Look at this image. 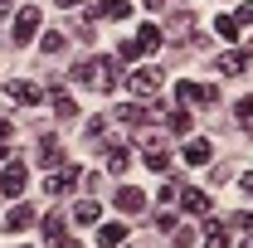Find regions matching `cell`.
I'll return each instance as SVG.
<instances>
[{
    "label": "cell",
    "mask_w": 253,
    "mask_h": 248,
    "mask_svg": "<svg viewBox=\"0 0 253 248\" xmlns=\"http://www.w3.org/2000/svg\"><path fill=\"white\" fill-rule=\"evenodd\" d=\"M141 117H146V112H141L136 102H126V107H117V122H126V126H136Z\"/></svg>",
    "instance_id": "obj_23"
},
{
    "label": "cell",
    "mask_w": 253,
    "mask_h": 248,
    "mask_svg": "<svg viewBox=\"0 0 253 248\" xmlns=\"http://www.w3.org/2000/svg\"><path fill=\"white\" fill-rule=\"evenodd\" d=\"M131 0H93V20H126Z\"/></svg>",
    "instance_id": "obj_7"
},
{
    "label": "cell",
    "mask_w": 253,
    "mask_h": 248,
    "mask_svg": "<svg viewBox=\"0 0 253 248\" xmlns=\"http://www.w3.org/2000/svg\"><path fill=\"white\" fill-rule=\"evenodd\" d=\"M73 219H78V224H97V219H102L97 200H78V205H73Z\"/></svg>",
    "instance_id": "obj_17"
},
{
    "label": "cell",
    "mask_w": 253,
    "mask_h": 248,
    "mask_svg": "<svg viewBox=\"0 0 253 248\" xmlns=\"http://www.w3.org/2000/svg\"><path fill=\"white\" fill-rule=\"evenodd\" d=\"M126 83H131V93H136V97H156V93H161V68L141 63V68H136Z\"/></svg>",
    "instance_id": "obj_4"
},
{
    "label": "cell",
    "mask_w": 253,
    "mask_h": 248,
    "mask_svg": "<svg viewBox=\"0 0 253 248\" xmlns=\"http://www.w3.org/2000/svg\"><path fill=\"white\" fill-rule=\"evenodd\" d=\"M205 248H229V239H224V224H219V219H210V234H205Z\"/></svg>",
    "instance_id": "obj_22"
},
{
    "label": "cell",
    "mask_w": 253,
    "mask_h": 248,
    "mask_svg": "<svg viewBox=\"0 0 253 248\" xmlns=\"http://www.w3.org/2000/svg\"><path fill=\"white\" fill-rule=\"evenodd\" d=\"M170 239H175V248H195V229H180V224H175Z\"/></svg>",
    "instance_id": "obj_26"
},
{
    "label": "cell",
    "mask_w": 253,
    "mask_h": 248,
    "mask_svg": "<svg viewBox=\"0 0 253 248\" xmlns=\"http://www.w3.org/2000/svg\"><path fill=\"white\" fill-rule=\"evenodd\" d=\"M78 180H83V170H78V165H59V170H54V175H49V195H63V190H73L78 185Z\"/></svg>",
    "instance_id": "obj_6"
},
{
    "label": "cell",
    "mask_w": 253,
    "mask_h": 248,
    "mask_svg": "<svg viewBox=\"0 0 253 248\" xmlns=\"http://www.w3.org/2000/svg\"><path fill=\"white\" fill-rule=\"evenodd\" d=\"M156 224H161V229H166V234H170V229H175V224H180V219L170 214V209H161V214H156Z\"/></svg>",
    "instance_id": "obj_32"
},
{
    "label": "cell",
    "mask_w": 253,
    "mask_h": 248,
    "mask_svg": "<svg viewBox=\"0 0 253 248\" xmlns=\"http://www.w3.org/2000/svg\"><path fill=\"white\" fill-rule=\"evenodd\" d=\"M0 161H10V146H5V141H0Z\"/></svg>",
    "instance_id": "obj_39"
},
{
    "label": "cell",
    "mask_w": 253,
    "mask_h": 248,
    "mask_svg": "<svg viewBox=\"0 0 253 248\" xmlns=\"http://www.w3.org/2000/svg\"><path fill=\"white\" fill-rule=\"evenodd\" d=\"M234 112H239V122H244V126H249V131H253V97H244V102H239Z\"/></svg>",
    "instance_id": "obj_28"
},
{
    "label": "cell",
    "mask_w": 253,
    "mask_h": 248,
    "mask_svg": "<svg viewBox=\"0 0 253 248\" xmlns=\"http://www.w3.org/2000/svg\"><path fill=\"white\" fill-rule=\"evenodd\" d=\"M10 97H15L20 107H34V102H39V88L25 83V78H15V83H10Z\"/></svg>",
    "instance_id": "obj_14"
},
{
    "label": "cell",
    "mask_w": 253,
    "mask_h": 248,
    "mask_svg": "<svg viewBox=\"0 0 253 248\" xmlns=\"http://www.w3.org/2000/svg\"><path fill=\"white\" fill-rule=\"evenodd\" d=\"M244 63H249V54H219V63H214V68H219L224 78H234V73H244Z\"/></svg>",
    "instance_id": "obj_16"
},
{
    "label": "cell",
    "mask_w": 253,
    "mask_h": 248,
    "mask_svg": "<svg viewBox=\"0 0 253 248\" xmlns=\"http://www.w3.org/2000/svg\"><path fill=\"white\" fill-rule=\"evenodd\" d=\"M30 185V170H25V161H5V170H0V195H10V200H20Z\"/></svg>",
    "instance_id": "obj_3"
},
{
    "label": "cell",
    "mask_w": 253,
    "mask_h": 248,
    "mask_svg": "<svg viewBox=\"0 0 253 248\" xmlns=\"http://www.w3.org/2000/svg\"><path fill=\"white\" fill-rule=\"evenodd\" d=\"M117 209H122V214H136V209H146V195H141L136 185H122V190H117Z\"/></svg>",
    "instance_id": "obj_11"
},
{
    "label": "cell",
    "mask_w": 253,
    "mask_h": 248,
    "mask_svg": "<svg viewBox=\"0 0 253 248\" xmlns=\"http://www.w3.org/2000/svg\"><path fill=\"white\" fill-rule=\"evenodd\" d=\"M126 244V224H97V248H122Z\"/></svg>",
    "instance_id": "obj_9"
},
{
    "label": "cell",
    "mask_w": 253,
    "mask_h": 248,
    "mask_svg": "<svg viewBox=\"0 0 253 248\" xmlns=\"http://www.w3.org/2000/svg\"><path fill=\"white\" fill-rule=\"evenodd\" d=\"M44 234H49V244H59V239H63V219H59V214L44 219Z\"/></svg>",
    "instance_id": "obj_27"
},
{
    "label": "cell",
    "mask_w": 253,
    "mask_h": 248,
    "mask_svg": "<svg viewBox=\"0 0 253 248\" xmlns=\"http://www.w3.org/2000/svg\"><path fill=\"white\" fill-rule=\"evenodd\" d=\"M126 165H131V151H126V146H112V151H107V170H112V175H122Z\"/></svg>",
    "instance_id": "obj_20"
},
{
    "label": "cell",
    "mask_w": 253,
    "mask_h": 248,
    "mask_svg": "<svg viewBox=\"0 0 253 248\" xmlns=\"http://www.w3.org/2000/svg\"><path fill=\"white\" fill-rule=\"evenodd\" d=\"M34 219H39V214H34V205H15V209L5 214V229H10V234H25Z\"/></svg>",
    "instance_id": "obj_10"
},
{
    "label": "cell",
    "mask_w": 253,
    "mask_h": 248,
    "mask_svg": "<svg viewBox=\"0 0 253 248\" xmlns=\"http://www.w3.org/2000/svg\"><path fill=\"white\" fill-rule=\"evenodd\" d=\"M190 126H195V117H190V107H180V112H170V131H175V136H190Z\"/></svg>",
    "instance_id": "obj_21"
},
{
    "label": "cell",
    "mask_w": 253,
    "mask_h": 248,
    "mask_svg": "<svg viewBox=\"0 0 253 248\" xmlns=\"http://www.w3.org/2000/svg\"><path fill=\"white\" fill-rule=\"evenodd\" d=\"M39 25H44V20H39V5H25V10L15 15V34H10V39H15V44H30L34 34H39Z\"/></svg>",
    "instance_id": "obj_5"
},
{
    "label": "cell",
    "mask_w": 253,
    "mask_h": 248,
    "mask_svg": "<svg viewBox=\"0 0 253 248\" xmlns=\"http://www.w3.org/2000/svg\"><path fill=\"white\" fill-rule=\"evenodd\" d=\"M214 34H219L224 44H234V39H239V20H234V15H219V20H214Z\"/></svg>",
    "instance_id": "obj_19"
},
{
    "label": "cell",
    "mask_w": 253,
    "mask_h": 248,
    "mask_svg": "<svg viewBox=\"0 0 253 248\" xmlns=\"http://www.w3.org/2000/svg\"><path fill=\"white\" fill-rule=\"evenodd\" d=\"M234 20H239V25H253V0H249V5H239V10H234Z\"/></svg>",
    "instance_id": "obj_31"
},
{
    "label": "cell",
    "mask_w": 253,
    "mask_h": 248,
    "mask_svg": "<svg viewBox=\"0 0 253 248\" xmlns=\"http://www.w3.org/2000/svg\"><path fill=\"white\" fill-rule=\"evenodd\" d=\"M180 209H185V214H210V195H205V190H195V185H185L180 190Z\"/></svg>",
    "instance_id": "obj_8"
},
{
    "label": "cell",
    "mask_w": 253,
    "mask_h": 248,
    "mask_svg": "<svg viewBox=\"0 0 253 248\" xmlns=\"http://www.w3.org/2000/svg\"><path fill=\"white\" fill-rule=\"evenodd\" d=\"M210 156H214V146H210L205 136H190L185 141V161L190 165H210Z\"/></svg>",
    "instance_id": "obj_12"
},
{
    "label": "cell",
    "mask_w": 253,
    "mask_h": 248,
    "mask_svg": "<svg viewBox=\"0 0 253 248\" xmlns=\"http://www.w3.org/2000/svg\"><path fill=\"white\" fill-rule=\"evenodd\" d=\"M170 34H190V15H175L170 20Z\"/></svg>",
    "instance_id": "obj_33"
},
{
    "label": "cell",
    "mask_w": 253,
    "mask_h": 248,
    "mask_svg": "<svg viewBox=\"0 0 253 248\" xmlns=\"http://www.w3.org/2000/svg\"><path fill=\"white\" fill-rule=\"evenodd\" d=\"M39 49H44V54H59V49H63V34H59V30H49L44 39H39Z\"/></svg>",
    "instance_id": "obj_25"
},
{
    "label": "cell",
    "mask_w": 253,
    "mask_h": 248,
    "mask_svg": "<svg viewBox=\"0 0 253 248\" xmlns=\"http://www.w3.org/2000/svg\"><path fill=\"white\" fill-rule=\"evenodd\" d=\"M156 200H161V205H175V200H180V185H175V180H170V185H161Z\"/></svg>",
    "instance_id": "obj_29"
},
{
    "label": "cell",
    "mask_w": 253,
    "mask_h": 248,
    "mask_svg": "<svg viewBox=\"0 0 253 248\" xmlns=\"http://www.w3.org/2000/svg\"><path fill=\"white\" fill-rule=\"evenodd\" d=\"M175 102H180V107H190V102H200V107H214V102H219V88H214V83H190V78H180Z\"/></svg>",
    "instance_id": "obj_2"
},
{
    "label": "cell",
    "mask_w": 253,
    "mask_h": 248,
    "mask_svg": "<svg viewBox=\"0 0 253 248\" xmlns=\"http://www.w3.org/2000/svg\"><path fill=\"white\" fill-rule=\"evenodd\" d=\"M141 5H146V10H161V5H166V0H141Z\"/></svg>",
    "instance_id": "obj_35"
},
{
    "label": "cell",
    "mask_w": 253,
    "mask_h": 248,
    "mask_svg": "<svg viewBox=\"0 0 253 248\" xmlns=\"http://www.w3.org/2000/svg\"><path fill=\"white\" fill-rule=\"evenodd\" d=\"M5 136H10V122H5V117H0V141H5Z\"/></svg>",
    "instance_id": "obj_36"
},
{
    "label": "cell",
    "mask_w": 253,
    "mask_h": 248,
    "mask_svg": "<svg viewBox=\"0 0 253 248\" xmlns=\"http://www.w3.org/2000/svg\"><path fill=\"white\" fill-rule=\"evenodd\" d=\"M146 165H151V170H170V151H166V146H161V141H151V146H146Z\"/></svg>",
    "instance_id": "obj_15"
},
{
    "label": "cell",
    "mask_w": 253,
    "mask_h": 248,
    "mask_svg": "<svg viewBox=\"0 0 253 248\" xmlns=\"http://www.w3.org/2000/svg\"><path fill=\"white\" fill-rule=\"evenodd\" d=\"M117 59H141V49H136V39H122V49H117Z\"/></svg>",
    "instance_id": "obj_30"
},
{
    "label": "cell",
    "mask_w": 253,
    "mask_h": 248,
    "mask_svg": "<svg viewBox=\"0 0 253 248\" xmlns=\"http://www.w3.org/2000/svg\"><path fill=\"white\" fill-rule=\"evenodd\" d=\"M39 165H49V170H59V165H63L59 141H44V146H39Z\"/></svg>",
    "instance_id": "obj_18"
},
{
    "label": "cell",
    "mask_w": 253,
    "mask_h": 248,
    "mask_svg": "<svg viewBox=\"0 0 253 248\" xmlns=\"http://www.w3.org/2000/svg\"><path fill=\"white\" fill-rule=\"evenodd\" d=\"M54 112H59V117H73V112H78V102H73L68 93H54Z\"/></svg>",
    "instance_id": "obj_24"
},
{
    "label": "cell",
    "mask_w": 253,
    "mask_h": 248,
    "mask_svg": "<svg viewBox=\"0 0 253 248\" xmlns=\"http://www.w3.org/2000/svg\"><path fill=\"white\" fill-rule=\"evenodd\" d=\"M59 5H63V10H73V5H83V0H59Z\"/></svg>",
    "instance_id": "obj_38"
},
{
    "label": "cell",
    "mask_w": 253,
    "mask_h": 248,
    "mask_svg": "<svg viewBox=\"0 0 253 248\" xmlns=\"http://www.w3.org/2000/svg\"><path fill=\"white\" fill-rule=\"evenodd\" d=\"M244 248H253V234H249V239H244Z\"/></svg>",
    "instance_id": "obj_40"
},
{
    "label": "cell",
    "mask_w": 253,
    "mask_h": 248,
    "mask_svg": "<svg viewBox=\"0 0 253 248\" xmlns=\"http://www.w3.org/2000/svg\"><path fill=\"white\" fill-rule=\"evenodd\" d=\"M161 39H166V34H161L156 25H141V30H136V49H141V54H156Z\"/></svg>",
    "instance_id": "obj_13"
},
{
    "label": "cell",
    "mask_w": 253,
    "mask_h": 248,
    "mask_svg": "<svg viewBox=\"0 0 253 248\" xmlns=\"http://www.w3.org/2000/svg\"><path fill=\"white\" fill-rule=\"evenodd\" d=\"M73 83L97 88V93H112V88H117V63H112V59H88V63L73 68Z\"/></svg>",
    "instance_id": "obj_1"
},
{
    "label": "cell",
    "mask_w": 253,
    "mask_h": 248,
    "mask_svg": "<svg viewBox=\"0 0 253 248\" xmlns=\"http://www.w3.org/2000/svg\"><path fill=\"white\" fill-rule=\"evenodd\" d=\"M244 190H249V195H253V170H249V175H244Z\"/></svg>",
    "instance_id": "obj_37"
},
{
    "label": "cell",
    "mask_w": 253,
    "mask_h": 248,
    "mask_svg": "<svg viewBox=\"0 0 253 248\" xmlns=\"http://www.w3.org/2000/svg\"><path fill=\"white\" fill-rule=\"evenodd\" d=\"M54 248H83V244H78V239H59Z\"/></svg>",
    "instance_id": "obj_34"
}]
</instances>
